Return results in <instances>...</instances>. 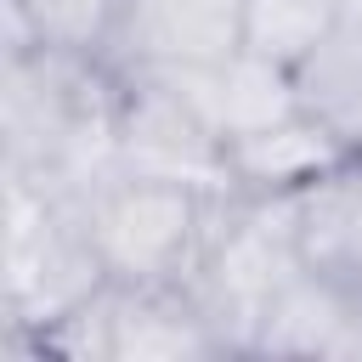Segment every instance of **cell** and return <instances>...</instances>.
I'll return each mask as SVG.
<instances>
[{"mask_svg": "<svg viewBox=\"0 0 362 362\" xmlns=\"http://www.w3.org/2000/svg\"><path fill=\"white\" fill-rule=\"evenodd\" d=\"M107 266L85 232L79 204L23 170H0V311H6V351L34 356V339L74 317Z\"/></svg>", "mask_w": 362, "mask_h": 362, "instance_id": "obj_1", "label": "cell"}, {"mask_svg": "<svg viewBox=\"0 0 362 362\" xmlns=\"http://www.w3.org/2000/svg\"><path fill=\"white\" fill-rule=\"evenodd\" d=\"M221 187H181L153 175H107L96 192L79 198L85 232L119 283H187L215 221Z\"/></svg>", "mask_w": 362, "mask_h": 362, "instance_id": "obj_2", "label": "cell"}, {"mask_svg": "<svg viewBox=\"0 0 362 362\" xmlns=\"http://www.w3.org/2000/svg\"><path fill=\"white\" fill-rule=\"evenodd\" d=\"M113 153L119 170L130 175L181 181V187H232L221 130L164 74H124L119 113H113Z\"/></svg>", "mask_w": 362, "mask_h": 362, "instance_id": "obj_3", "label": "cell"}, {"mask_svg": "<svg viewBox=\"0 0 362 362\" xmlns=\"http://www.w3.org/2000/svg\"><path fill=\"white\" fill-rule=\"evenodd\" d=\"M232 51H243V0H124L107 62L119 74H181Z\"/></svg>", "mask_w": 362, "mask_h": 362, "instance_id": "obj_4", "label": "cell"}, {"mask_svg": "<svg viewBox=\"0 0 362 362\" xmlns=\"http://www.w3.org/2000/svg\"><path fill=\"white\" fill-rule=\"evenodd\" d=\"M277 209L288 221L300 260L317 277L339 283L351 300H362V147L345 153L317 181H305L300 192L277 198Z\"/></svg>", "mask_w": 362, "mask_h": 362, "instance_id": "obj_5", "label": "cell"}, {"mask_svg": "<svg viewBox=\"0 0 362 362\" xmlns=\"http://www.w3.org/2000/svg\"><path fill=\"white\" fill-rule=\"evenodd\" d=\"M345 153H356V147L328 119H317L311 107H294L288 119H272V124L226 141V181L249 198H288L305 181H317L322 170H334Z\"/></svg>", "mask_w": 362, "mask_h": 362, "instance_id": "obj_6", "label": "cell"}, {"mask_svg": "<svg viewBox=\"0 0 362 362\" xmlns=\"http://www.w3.org/2000/svg\"><path fill=\"white\" fill-rule=\"evenodd\" d=\"M164 79H175L198 102V113L221 130V141L249 136V130L305 107L300 102V74L288 62H272V57L249 51V45L232 51L226 62H215V68H181V74H164Z\"/></svg>", "mask_w": 362, "mask_h": 362, "instance_id": "obj_7", "label": "cell"}, {"mask_svg": "<svg viewBox=\"0 0 362 362\" xmlns=\"http://www.w3.org/2000/svg\"><path fill=\"white\" fill-rule=\"evenodd\" d=\"M255 356H356V300L317 277L311 266H300L260 311L255 322Z\"/></svg>", "mask_w": 362, "mask_h": 362, "instance_id": "obj_8", "label": "cell"}, {"mask_svg": "<svg viewBox=\"0 0 362 362\" xmlns=\"http://www.w3.org/2000/svg\"><path fill=\"white\" fill-rule=\"evenodd\" d=\"M119 17L124 0H0V51L57 45V51L107 57Z\"/></svg>", "mask_w": 362, "mask_h": 362, "instance_id": "obj_9", "label": "cell"}, {"mask_svg": "<svg viewBox=\"0 0 362 362\" xmlns=\"http://www.w3.org/2000/svg\"><path fill=\"white\" fill-rule=\"evenodd\" d=\"M294 74H300V102L317 119H328L351 147H362V23L339 11L334 34Z\"/></svg>", "mask_w": 362, "mask_h": 362, "instance_id": "obj_10", "label": "cell"}, {"mask_svg": "<svg viewBox=\"0 0 362 362\" xmlns=\"http://www.w3.org/2000/svg\"><path fill=\"white\" fill-rule=\"evenodd\" d=\"M339 23L334 0H243V45L300 68Z\"/></svg>", "mask_w": 362, "mask_h": 362, "instance_id": "obj_11", "label": "cell"}, {"mask_svg": "<svg viewBox=\"0 0 362 362\" xmlns=\"http://www.w3.org/2000/svg\"><path fill=\"white\" fill-rule=\"evenodd\" d=\"M339 11H345V17H356V23H362V0H339Z\"/></svg>", "mask_w": 362, "mask_h": 362, "instance_id": "obj_12", "label": "cell"}, {"mask_svg": "<svg viewBox=\"0 0 362 362\" xmlns=\"http://www.w3.org/2000/svg\"><path fill=\"white\" fill-rule=\"evenodd\" d=\"M334 6H339V0H334Z\"/></svg>", "mask_w": 362, "mask_h": 362, "instance_id": "obj_13", "label": "cell"}]
</instances>
